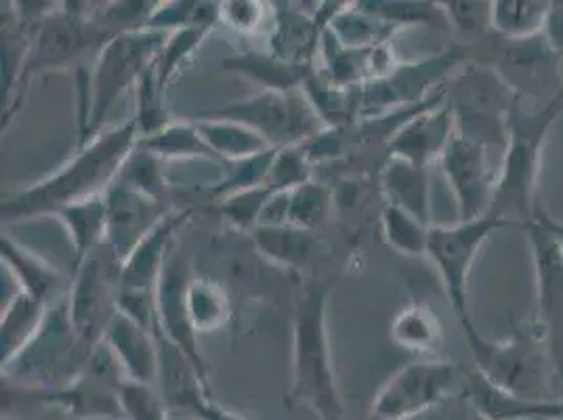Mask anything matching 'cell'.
I'll return each mask as SVG.
<instances>
[{
	"label": "cell",
	"instance_id": "54",
	"mask_svg": "<svg viewBox=\"0 0 563 420\" xmlns=\"http://www.w3.org/2000/svg\"><path fill=\"white\" fill-rule=\"evenodd\" d=\"M563 420V419H562Z\"/></svg>",
	"mask_w": 563,
	"mask_h": 420
},
{
	"label": "cell",
	"instance_id": "37",
	"mask_svg": "<svg viewBox=\"0 0 563 420\" xmlns=\"http://www.w3.org/2000/svg\"><path fill=\"white\" fill-rule=\"evenodd\" d=\"M549 0H494L490 30L507 43L544 34L551 13Z\"/></svg>",
	"mask_w": 563,
	"mask_h": 420
},
{
	"label": "cell",
	"instance_id": "53",
	"mask_svg": "<svg viewBox=\"0 0 563 420\" xmlns=\"http://www.w3.org/2000/svg\"><path fill=\"white\" fill-rule=\"evenodd\" d=\"M440 410H442V406H440L438 410H433V412H427V415H422V417L410 420H454L448 412H440Z\"/></svg>",
	"mask_w": 563,
	"mask_h": 420
},
{
	"label": "cell",
	"instance_id": "48",
	"mask_svg": "<svg viewBox=\"0 0 563 420\" xmlns=\"http://www.w3.org/2000/svg\"><path fill=\"white\" fill-rule=\"evenodd\" d=\"M442 9L446 11L450 27H456L461 34H479L484 30H490L493 2L444 0Z\"/></svg>",
	"mask_w": 563,
	"mask_h": 420
},
{
	"label": "cell",
	"instance_id": "29",
	"mask_svg": "<svg viewBox=\"0 0 563 420\" xmlns=\"http://www.w3.org/2000/svg\"><path fill=\"white\" fill-rule=\"evenodd\" d=\"M51 303H43L22 290H18L7 303H2L0 318V364L7 366L18 353L34 339L43 327Z\"/></svg>",
	"mask_w": 563,
	"mask_h": 420
},
{
	"label": "cell",
	"instance_id": "14",
	"mask_svg": "<svg viewBox=\"0 0 563 420\" xmlns=\"http://www.w3.org/2000/svg\"><path fill=\"white\" fill-rule=\"evenodd\" d=\"M124 380L117 355L103 341L68 385L41 389V397L47 408H59L71 420H126L120 397Z\"/></svg>",
	"mask_w": 563,
	"mask_h": 420
},
{
	"label": "cell",
	"instance_id": "27",
	"mask_svg": "<svg viewBox=\"0 0 563 420\" xmlns=\"http://www.w3.org/2000/svg\"><path fill=\"white\" fill-rule=\"evenodd\" d=\"M221 70L240 74L242 78L261 87V91L295 93V91H303L316 66L284 62L278 55L265 48V51H244L232 57H225L221 64Z\"/></svg>",
	"mask_w": 563,
	"mask_h": 420
},
{
	"label": "cell",
	"instance_id": "52",
	"mask_svg": "<svg viewBox=\"0 0 563 420\" xmlns=\"http://www.w3.org/2000/svg\"><path fill=\"white\" fill-rule=\"evenodd\" d=\"M542 217H544V221H547V225L551 228V232L555 234V237H558V242H560V248H562L563 253V223H560L558 219H553L547 210L542 209Z\"/></svg>",
	"mask_w": 563,
	"mask_h": 420
},
{
	"label": "cell",
	"instance_id": "34",
	"mask_svg": "<svg viewBox=\"0 0 563 420\" xmlns=\"http://www.w3.org/2000/svg\"><path fill=\"white\" fill-rule=\"evenodd\" d=\"M391 339L401 350L435 355L444 343V327L429 305L412 301L396 313L391 322Z\"/></svg>",
	"mask_w": 563,
	"mask_h": 420
},
{
	"label": "cell",
	"instance_id": "19",
	"mask_svg": "<svg viewBox=\"0 0 563 420\" xmlns=\"http://www.w3.org/2000/svg\"><path fill=\"white\" fill-rule=\"evenodd\" d=\"M191 276L194 274L189 272L186 258L179 255L177 248H173L156 288V328L211 378V366L202 355L198 332L189 318L188 288Z\"/></svg>",
	"mask_w": 563,
	"mask_h": 420
},
{
	"label": "cell",
	"instance_id": "32",
	"mask_svg": "<svg viewBox=\"0 0 563 420\" xmlns=\"http://www.w3.org/2000/svg\"><path fill=\"white\" fill-rule=\"evenodd\" d=\"M68 230L71 246V272H76L103 242L108 232L106 196L71 205L57 214Z\"/></svg>",
	"mask_w": 563,
	"mask_h": 420
},
{
	"label": "cell",
	"instance_id": "23",
	"mask_svg": "<svg viewBox=\"0 0 563 420\" xmlns=\"http://www.w3.org/2000/svg\"><path fill=\"white\" fill-rule=\"evenodd\" d=\"M456 135V124L446 95L410 118L387 143V156L429 168L440 163L448 143Z\"/></svg>",
	"mask_w": 563,
	"mask_h": 420
},
{
	"label": "cell",
	"instance_id": "47",
	"mask_svg": "<svg viewBox=\"0 0 563 420\" xmlns=\"http://www.w3.org/2000/svg\"><path fill=\"white\" fill-rule=\"evenodd\" d=\"M120 397L126 420H168L170 417L165 399L154 385L124 380Z\"/></svg>",
	"mask_w": 563,
	"mask_h": 420
},
{
	"label": "cell",
	"instance_id": "38",
	"mask_svg": "<svg viewBox=\"0 0 563 420\" xmlns=\"http://www.w3.org/2000/svg\"><path fill=\"white\" fill-rule=\"evenodd\" d=\"M332 189L318 179L284 194V223L299 230L316 232L329 221L332 210Z\"/></svg>",
	"mask_w": 563,
	"mask_h": 420
},
{
	"label": "cell",
	"instance_id": "39",
	"mask_svg": "<svg viewBox=\"0 0 563 420\" xmlns=\"http://www.w3.org/2000/svg\"><path fill=\"white\" fill-rule=\"evenodd\" d=\"M163 164L165 163L158 156H154L152 152H147L137 143V147L131 152V156L122 166L118 181L137 189L143 196H147L165 207H175L173 205L175 187L168 184Z\"/></svg>",
	"mask_w": 563,
	"mask_h": 420
},
{
	"label": "cell",
	"instance_id": "8",
	"mask_svg": "<svg viewBox=\"0 0 563 420\" xmlns=\"http://www.w3.org/2000/svg\"><path fill=\"white\" fill-rule=\"evenodd\" d=\"M87 360L89 353L80 347L71 327L66 292L51 303L34 339L13 362L2 366V380L32 389H59L82 371Z\"/></svg>",
	"mask_w": 563,
	"mask_h": 420
},
{
	"label": "cell",
	"instance_id": "35",
	"mask_svg": "<svg viewBox=\"0 0 563 420\" xmlns=\"http://www.w3.org/2000/svg\"><path fill=\"white\" fill-rule=\"evenodd\" d=\"M329 32L343 47L375 48L391 45L399 27L371 15L357 2H343L330 20Z\"/></svg>",
	"mask_w": 563,
	"mask_h": 420
},
{
	"label": "cell",
	"instance_id": "46",
	"mask_svg": "<svg viewBox=\"0 0 563 420\" xmlns=\"http://www.w3.org/2000/svg\"><path fill=\"white\" fill-rule=\"evenodd\" d=\"M161 2H108L93 9V20L112 34L147 30L152 15Z\"/></svg>",
	"mask_w": 563,
	"mask_h": 420
},
{
	"label": "cell",
	"instance_id": "49",
	"mask_svg": "<svg viewBox=\"0 0 563 420\" xmlns=\"http://www.w3.org/2000/svg\"><path fill=\"white\" fill-rule=\"evenodd\" d=\"M265 20V4L253 0L221 2V25H228L240 34L257 32Z\"/></svg>",
	"mask_w": 563,
	"mask_h": 420
},
{
	"label": "cell",
	"instance_id": "28",
	"mask_svg": "<svg viewBox=\"0 0 563 420\" xmlns=\"http://www.w3.org/2000/svg\"><path fill=\"white\" fill-rule=\"evenodd\" d=\"M0 258L2 267H7L13 274L18 290L43 303H53L55 299L62 297L59 272L48 261L38 257L36 253H32L4 232L0 235Z\"/></svg>",
	"mask_w": 563,
	"mask_h": 420
},
{
	"label": "cell",
	"instance_id": "4",
	"mask_svg": "<svg viewBox=\"0 0 563 420\" xmlns=\"http://www.w3.org/2000/svg\"><path fill=\"white\" fill-rule=\"evenodd\" d=\"M168 34L156 30L124 32L114 36L97 53L95 68L82 91L78 145L97 137L118 99L131 87L140 85L141 76L152 66L165 45Z\"/></svg>",
	"mask_w": 563,
	"mask_h": 420
},
{
	"label": "cell",
	"instance_id": "9",
	"mask_svg": "<svg viewBox=\"0 0 563 420\" xmlns=\"http://www.w3.org/2000/svg\"><path fill=\"white\" fill-rule=\"evenodd\" d=\"M467 62V48L463 45H448L444 51L424 59L399 64L396 70L389 71L380 80L353 87L355 122L383 117L401 108L421 106L440 93L454 70H459Z\"/></svg>",
	"mask_w": 563,
	"mask_h": 420
},
{
	"label": "cell",
	"instance_id": "7",
	"mask_svg": "<svg viewBox=\"0 0 563 420\" xmlns=\"http://www.w3.org/2000/svg\"><path fill=\"white\" fill-rule=\"evenodd\" d=\"M444 91L454 114L456 135L488 150H505L517 95L494 66L463 64L448 78Z\"/></svg>",
	"mask_w": 563,
	"mask_h": 420
},
{
	"label": "cell",
	"instance_id": "12",
	"mask_svg": "<svg viewBox=\"0 0 563 420\" xmlns=\"http://www.w3.org/2000/svg\"><path fill=\"white\" fill-rule=\"evenodd\" d=\"M71 276L68 290L71 327L80 347L91 355L103 343L108 328L117 318L120 263L103 242Z\"/></svg>",
	"mask_w": 563,
	"mask_h": 420
},
{
	"label": "cell",
	"instance_id": "42",
	"mask_svg": "<svg viewBox=\"0 0 563 420\" xmlns=\"http://www.w3.org/2000/svg\"><path fill=\"white\" fill-rule=\"evenodd\" d=\"M429 232L431 228L396 207L385 205L380 212V234L387 246L404 257H427Z\"/></svg>",
	"mask_w": 563,
	"mask_h": 420
},
{
	"label": "cell",
	"instance_id": "26",
	"mask_svg": "<svg viewBox=\"0 0 563 420\" xmlns=\"http://www.w3.org/2000/svg\"><path fill=\"white\" fill-rule=\"evenodd\" d=\"M378 187L389 207L404 210L427 228H433L429 168L385 156V163L378 173Z\"/></svg>",
	"mask_w": 563,
	"mask_h": 420
},
{
	"label": "cell",
	"instance_id": "5",
	"mask_svg": "<svg viewBox=\"0 0 563 420\" xmlns=\"http://www.w3.org/2000/svg\"><path fill=\"white\" fill-rule=\"evenodd\" d=\"M461 328L475 360L473 368L493 385L514 396L553 399L551 376L558 368L539 328H516L500 341H490L473 322Z\"/></svg>",
	"mask_w": 563,
	"mask_h": 420
},
{
	"label": "cell",
	"instance_id": "3",
	"mask_svg": "<svg viewBox=\"0 0 563 420\" xmlns=\"http://www.w3.org/2000/svg\"><path fill=\"white\" fill-rule=\"evenodd\" d=\"M563 114V91L537 110L526 108L517 97L509 118L507 145L503 150V163L496 173L493 209L490 214L507 221L511 228H526L532 223L539 200L542 152L551 135L553 124Z\"/></svg>",
	"mask_w": 563,
	"mask_h": 420
},
{
	"label": "cell",
	"instance_id": "2",
	"mask_svg": "<svg viewBox=\"0 0 563 420\" xmlns=\"http://www.w3.org/2000/svg\"><path fill=\"white\" fill-rule=\"evenodd\" d=\"M330 286L307 281L295 295L292 374L286 406H307L320 420H350L332 366L329 341Z\"/></svg>",
	"mask_w": 563,
	"mask_h": 420
},
{
	"label": "cell",
	"instance_id": "11",
	"mask_svg": "<svg viewBox=\"0 0 563 420\" xmlns=\"http://www.w3.org/2000/svg\"><path fill=\"white\" fill-rule=\"evenodd\" d=\"M209 117L234 120L267 141L272 147L301 145L329 129L303 91L280 93L258 91L246 99L228 103L219 110L205 112Z\"/></svg>",
	"mask_w": 563,
	"mask_h": 420
},
{
	"label": "cell",
	"instance_id": "31",
	"mask_svg": "<svg viewBox=\"0 0 563 420\" xmlns=\"http://www.w3.org/2000/svg\"><path fill=\"white\" fill-rule=\"evenodd\" d=\"M191 120L200 129L202 137L211 145L212 152L228 166L251 161L267 150H274L253 129L234 120L209 117V114H198Z\"/></svg>",
	"mask_w": 563,
	"mask_h": 420
},
{
	"label": "cell",
	"instance_id": "24",
	"mask_svg": "<svg viewBox=\"0 0 563 420\" xmlns=\"http://www.w3.org/2000/svg\"><path fill=\"white\" fill-rule=\"evenodd\" d=\"M463 399L482 420H562L563 397L530 399L503 391L475 368H463Z\"/></svg>",
	"mask_w": 563,
	"mask_h": 420
},
{
	"label": "cell",
	"instance_id": "21",
	"mask_svg": "<svg viewBox=\"0 0 563 420\" xmlns=\"http://www.w3.org/2000/svg\"><path fill=\"white\" fill-rule=\"evenodd\" d=\"M158 341V376L156 389L165 399L170 415L196 419L211 399V378L202 373L184 351L154 327Z\"/></svg>",
	"mask_w": 563,
	"mask_h": 420
},
{
	"label": "cell",
	"instance_id": "10",
	"mask_svg": "<svg viewBox=\"0 0 563 420\" xmlns=\"http://www.w3.org/2000/svg\"><path fill=\"white\" fill-rule=\"evenodd\" d=\"M505 228L511 225L488 212L471 221H456L454 225H433L429 232L427 258L435 265L461 327L473 322L467 297L471 267L486 240Z\"/></svg>",
	"mask_w": 563,
	"mask_h": 420
},
{
	"label": "cell",
	"instance_id": "20",
	"mask_svg": "<svg viewBox=\"0 0 563 420\" xmlns=\"http://www.w3.org/2000/svg\"><path fill=\"white\" fill-rule=\"evenodd\" d=\"M106 244L120 265L140 246L141 240L150 234L170 210H175V207H165L118 179L106 191Z\"/></svg>",
	"mask_w": 563,
	"mask_h": 420
},
{
	"label": "cell",
	"instance_id": "51",
	"mask_svg": "<svg viewBox=\"0 0 563 420\" xmlns=\"http://www.w3.org/2000/svg\"><path fill=\"white\" fill-rule=\"evenodd\" d=\"M196 420H249L246 417H242V415H238L234 410H230V408H225V406H221L214 397H211L207 404H205V408L198 412V417Z\"/></svg>",
	"mask_w": 563,
	"mask_h": 420
},
{
	"label": "cell",
	"instance_id": "36",
	"mask_svg": "<svg viewBox=\"0 0 563 420\" xmlns=\"http://www.w3.org/2000/svg\"><path fill=\"white\" fill-rule=\"evenodd\" d=\"M188 307L198 336L223 330L234 318V301L230 290L221 281L205 276H191Z\"/></svg>",
	"mask_w": 563,
	"mask_h": 420
},
{
	"label": "cell",
	"instance_id": "16",
	"mask_svg": "<svg viewBox=\"0 0 563 420\" xmlns=\"http://www.w3.org/2000/svg\"><path fill=\"white\" fill-rule=\"evenodd\" d=\"M274 2V22L267 51L284 62L316 66L322 36L343 2Z\"/></svg>",
	"mask_w": 563,
	"mask_h": 420
},
{
	"label": "cell",
	"instance_id": "1",
	"mask_svg": "<svg viewBox=\"0 0 563 420\" xmlns=\"http://www.w3.org/2000/svg\"><path fill=\"white\" fill-rule=\"evenodd\" d=\"M137 143L140 131L135 118L101 131L85 145H78L70 161L55 173L2 198V225L38 217H57L71 205L106 196Z\"/></svg>",
	"mask_w": 563,
	"mask_h": 420
},
{
	"label": "cell",
	"instance_id": "43",
	"mask_svg": "<svg viewBox=\"0 0 563 420\" xmlns=\"http://www.w3.org/2000/svg\"><path fill=\"white\" fill-rule=\"evenodd\" d=\"M137 93V110H135V122L140 131V140L156 135L173 122L165 108L166 89L158 82V76L152 66L141 76L140 85L135 87Z\"/></svg>",
	"mask_w": 563,
	"mask_h": 420
},
{
	"label": "cell",
	"instance_id": "41",
	"mask_svg": "<svg viewBox=\"0 0 563 420\" xmlns=\"http://www.w3.org/2000/svg\"><path fill=\"white\" fill-rule=\"evenodd\" d=\"M212 30L214 27L209 25H188L168 34L165 45L154 59V71L163 89H168L175 76L186 68V64L196 55V51L202 47V43L211 36Z\"/></svg>",
	"mask_w": 563,
	"mask_h": 420
},
{
	"label": "cell",
	"instance_id": "44",
	"mask_svg": "<svg viewBox=\"0 0 563 420\" xmlns=\"http://www.w3.org/2000/svg\"><path fill=\"white\" fill-rule=\"evenodd\" d=\"M274 196L276 194L272 189H267L265 186L257 187V189L240 191V194L219 200L217 209H219L221 219L230 228L251 235L261 225L265 209H267V205L272 202Z\"/></svg>",
	"mask_w": 563,
	"mask_h": 420
},
{
	"label": "cell",
	"instance_id": "30",
	"mask_svg": "<svg viewBox=\"0 0 563 420\" xmlns=\"http://www.w3.org/2000/svg\"><path fill=\"white\" fill-rule=\"evenodd\" d=\"M140 145L147 152H152L154 156H158L163 163L166 161H170V163L200 161V163L217 164L223 170L230 168L212 152L211 145L202 137V133L194 120H173L156 135L140 140Z\"/></svg>",
	"mask_w": 563,
	"mask_h": 420
},
{
	"label": "cell",
	"instance_id": "15",
	"mask_svg": "<svg viewBox=\"0 0 563 420\" xmlns=\"http://www.w3.org/2000/svg\"><path fill=\"white\" fill-rule=\"evenodd\" d=\"M537 272V318L534 327L549 343L555 368L563 378V253L560 242L539 207L532 223L523 228Z\"/></svg>",
	"mask_w": 563,
	"mask_h": 420
},
{
	"label": "cell",
	"instance_id": "18",
	"mask_svg": "<svg viewBox=\"0 0 563 420\" xmlns=\"http://www.w3.org/2000/svg\"><path fill=\"white\" fill-rule=\"evenodd\" d=\"M496 59L494 70L503 76L519 99H542V95H547L551 101L563 91L560 80L562 59L549 47L544 34L516 43L503 41Z\"/></svg>",
	"mask_w": 563,
	"mask_h": 420
},
{
	"label": "cell",
	"instance_id": "45",
	"mask_svg": "<svg viewBox=\"0 0 563 420\" xmlns=\"http://www.w3.org/2000/svg\"><path fill=\"white\" fill-rule=\"evenodd\" d=\"M311 179H316L313 177V163L309 161L306 147L301 143V145H290V147L276 150L274 163H272L269 173H267L265 187L272 189L274 194H286L295 187L303 186Z\"/></svg>",
	"mask_w": 563,
	"mask_h": 420
},
{
	"label": "cell",
	"instance_id": "17",
	"mask_svg": "<svg viewBox=\"0 0 563 420\" xmlns=\"http://www.w3.org/2000/svg\"><path fill=\"white\" fill-rule=\"evenodd\" d=\"M488 147L454 135L440 158V168L456 198L459 221H471L493 209L496 175L488 163Z\"/></svg>",
	"mask_w": 563,
	"mask_h": 420
},
{
	"label": "cell",
	"instance_id": "40",
	"mask_svg": "<svg viewBox=\"0 0 563 420\" xmlns=\"http://www.w3.org/2000/svg\"><path fill=\"white\" fill-rule=\"evenodd\" d=\"M364 11L375 15L387 24L396 25L399 30L412 25H429L435 30H450L446 11L442 2H419V0H364L357 2Z\"/></svg>",
	"mask_w": 563,
	"mask_h": 420
},
{
	"label": "cell",
	"instance_id": "33",
	"mask_svg": "<svg viewBox=\"0 0 563 420\" xmlns=\"http://www.w3.org/2000/svg\"><path fill=\"white\" fill-rule=\"evenodd\" d=\"M261 257L282 265L286 269H301L318 251L316 232L299 230L295 225L280 223V225H258L251 234Z\"/></svg>",
	"mask_w": 563,
	"mask_h": 420
},
{
	"label": "cell",
	"instance_id": "13",
	"mask_svg": "<svg viewBox=\"0 0 563 420\" xmlns=\"http://www.w3.org/2000/svg\"><path fill=\"white\" fill-rule=\"evenodd\" d=\"M463 368L448 360H419L401 366L378 389L371 420H410L444 406Z\"/></svg>",
	"mask_w": 563,
	"mask_h": 420
},
{
	"label": "cell",
	"instance_id": "22",
	"mask_svg": "<svg viewBox=\"0 0 563 420\" xmlns=\"http://www.w3.org/2000/svg\"><path fill=\"white\" fill-rule=\"evenodd\" d=\"M191 214L189 209H175L145 235L140 246L120 265V295L156 299V288L165 269L166 258L175 248V237Z\"/></svg>",
	"mask_w": 563,
	"mask_h": 420
},
{
	"label": "cell",
	"instance_id": "50",
	"mask_svg": "<svg viewBox=\"0 0 563 420\" xmlns=\"http://www.w3.org/2000/svg\"><path fill=\"white\" fill-rule=\"evenodd\" d=\"M544 38H547L549 47L558 53V57L563 59V0L551 4L549 22L544 27Z\"/></svg>",
	"mask_w": 563,
	"mask_h": 420
},
{
	"label": "cell",
	"instance_id": "25",
	"mask_svg": "<svg viewBox=\"0 0 563 420\" xmlns=\"http://www.w3.org/2000/svg\"><path fill=\"white\" fill-rule=\"evenodd\" d=\"M106 345L117 355L126 380L154 385L158 376V341L154 330L141 327L133 318L118 311L106 332Z\"/></svg>",
	"mask_w": 563,
	"mask_h": 420
},
{
	"label": "cell",
	"instance_id": "6",
	"mask_svg": "<svg viewBox=\"0 0 563 420\" xmlns=\"http://www.w3.org/2000/svg\"><path fill=\"white\" fill-rule=\"evenodd\" d=\"M87 2H57L47 18L36 25L24 71L11 108L2 114V129L11 124L20 106H24L30 82L45 71L64 70L71 62L80 59L89 51H101L114 36L110 30L97 24L93 9H82Z\"/></svg>",
	"mask_w": 563,
	"mask_h": 420
}]
</instances>
